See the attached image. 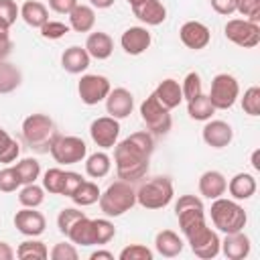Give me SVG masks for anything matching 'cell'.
Here are the masks:
<instances>
[{
    "instance_id": "cell-1",
    "label": "cell",
    "mask_w": 260,
    "mask_h": 260,
    "mask_svg": "<svg viewBox=\"0 0 260 260\" xmlns=\"http://www.w3.org/2000/svg\"><path fill=\"white\" fill-rule=\"evenodd\" d=\"M175 213L179 219V228L187 238L193 254L203 260H211L219 254V236L207 228L203 201L197 195H181L175 203Z\"/></svg>"
},
{
    "instance_id": "cell-2",
    "label": "cell",
    "mask_w": 260,
    "mask_h": 260,
    "mask_svg": "<svg viewBox=\"0 0 260 260\" xmlns=\"http://www.w3.org/2000/svg\"><path fill=\"white\" fill-rule=\"evenodd\" d=\"M152 150H154V138L146 130L134 132L122 142H116L114 162H116L118 179L128 181V183L140 181L148 173Z\"/></svg>"
},
{
    "instance_id": "cell-3",
    "label": "cell",
    "mask_w": 260,
    "mask_h": 260,
    "mask_svg": "<svg viewBox=\"0 0 260 260\" xmlns=\"http://www.w3.org/2000/svg\"><path fill=\"white\" fill-rule=\"evenodd\" d=\"M100 209L106 217H120L136 205V189L128 181L112 183L104 193H100Z\"/></svg>"
},
{
    "instance_id": "cell-4",
    "label": "cell",
    "mask_w": 260,
    "mask_h": 260,
    "mask_svg": "<svg viewBox=\"0 0 260 260\" xmlns=\"http://www.w3.org/2000/svg\"><path fill=\"white\" fill-rule=\"evenodd\" d=\"M209 215H211V223L223 234L240 232V230H244V225L248 221L244 207L236 199H225L223 195L213 199Z\"/></svg>"
},
{
    "instance_id": "cell-5",
    "label": "cell",
    "mask_w": 260,
    "mask_h": 260,
    "mask_svg": "<svg viewBox=\"0 0 260 260\" xmlns=\"http://www.w3.org/2000/svg\"><path fill=\"white\" fill-rule=\"evenodd\" d=\"M57 136L55 122L47 114H30L22 122V138L30 148L49 150L53 138Z\"/></svg>"
},
{
    "instance_id": "cell-6",
    "label": "cell",
    "mask_w": 260,
    "mask_h": 260,
    "mask_svg": "<svg viewBox=\"0 0 260 260\" xmlns=\"http://www.w3.org/2000/svg\"><path fill=\"white\" fill-rule=\"evenodd\" d=\"M175 189L169 177H154L136 189V203L144 209H162L173 201Z\"/></svg>"
},
{
    "instance_id": "cell-7",
    "label": "cell",
    "mask_w": 260,
    "mask_h": 260,
    "mask_svg": "<svg viewBox=\"0 0 260 260\" xmlns=\"http://www.w3.org/2000/svg\"><path fill=\"white\" fill-rule=\"evenodd\" d=\"M140 116H142V122L146 124L148 132L150 134H156V136H165L169 134L171 126H173V118H171V110L165 108L154 93H150L142 104H140Z\"/></svg>"
},
{
    "instance_id": "cell-8",
    "label": "cell",
    "mask_w": 260,
    "mask_h": 260,
    "mask_svg": "<svg viewBox=\"0 0 260 260\" xmlns=\"http://www.w3.org/2000/svg\"><path fill=\"white\" fill-rule=\"evenodd\" d=\"M51 156L59 165H75L81 162L87 154V144L79 136H61L57 134L49 146Z\"/></svg>"
},
{
    "instance_id": "cell-9",
    "label": "cell",
    "mask_w": 260,
    "mask_h": 260,
    "mask_svg": "<svg viewBox=\"0 0 260 260\" xmlns=\"http://www.w3.org/2000/svg\"><path fill=\"white\" fill-rule=\"evenodd\" d=\"M240 95V85L238 79L230 73H217L211 79V89H209V102L215 110H230Z\"/></svg>"
},
{
    "instance_id": "cell-10",
    "label": "cell",
    "mask_w": 260,
    "mask_h": 260,
    "mask_svg": "<svg viewBox=\"0 0 260 260\" xmlns=\"http://www.w3.org/2000/svg\"><path fill=\"white\" fill-rule=\"evenodd\" d=\"M223 35L238 47L252 49L260 43V26L258 22H250L246 18H232L223 26Z\"/></svg>"
},
{
    "instance_id": "cell-11",
    "label": "cell",
    "mask_w": 260,
    "mask_h": 260,
    "mask_svg": "<svg viewBox=\"0 0 260 260\" xmlns=\"http://www.w3.org/2000/svg\"><path fill=\"white\" fill-rule=\"evenodd\" d=\"M110 89H112L110 79L104 75H98V73H85V75H81V79L77 83V93L85 106H95V104L104 102L108 98Z\"/></svg>"
},
{
    "instance_id": "cell-12",
    "label": "cell",
    "mask_w": 260,
    "mask_h": 260,
    "mask_svg": "<svg viewBox=\"0 0 260 260\" xmlns=\"http://www.w3.org/2000/svg\"><path fill=\"white\" fill-rule=\"evenodd\" d=\"M89 134L100 148H114L120 136V122L112 116L95 118L89 126Z\"/></svg>"
},
{
    "instance_id": "cell-13",
    "label": "cell",
    "mask_w": 260,
    "mask_h": 260,
    "mask_svg": "<svg viewBox=\"0 0 260 260\" xmlns=\"http://www.w3.org/2000/svg\"><path fill=\"white\" fill-rule=\"evenodd\" d=\"M134 16L148 24V26H156V24H162L165 18H167V8L160 0H128Z\"/></svg>"
},
{
    "instance_id": "cell-14",
    "label": "cell",
    "mask_w": 260,
    "mask_h": 260,
    "mask_svg": "<svg viewBox=\"0 0 260 260\" xmlns=\"http://www.w3.org/2000/svg\"><path fill=\"white\" fill-rule=\"evenodd\" d=\"M14 225L22 236L39 238L47 228V219L41 211H37V207H22L14 215Z\"/></svg>"
},
{
    "instance_id": "cell-15",
    "label": "cell",
    "mask_w": 260,
    "mask_h": 260,
    "mask_svg": "<svg viewBox=\"0 0 260 260\" xmlns=\"http://www.w3.org/2000/svg\"><path fill=\"white\" fill-rule=\"evenodd\" d=\"M179 37H181V43L187 47V49H193V51H201L209 45L211 41V32L209 28L199 22V20H187L181 28H179Z\"/></svg>"
},
{
    "instance_id": "cell-16",
    "label": "cell",
    "mask_w": 260,
    "mask_h": 260,
    "mask_svg": "<svg viewBox=\"0 0 260 260\" xmlns=\"http://www.w3.org/2000/svg\"><path fill=\"white\" fill-rule=\"evenodd\" d=\"M106 110L116 120L128 118L134 110V95L126 87H114L106 98Z\"/></svg>"
},
{
    "instance_id": "cell-17",
    "label": "cell",
    "mask_w": 260,
    "mask_h": 260,
    "mask_svg": "<svg viewBox=\"0 0 260 260\" xmlns=\"http://www.w3.org/2000/svg\"><path fill=\"white\" fill-rule=\"evenodd\" d=\"M203 142L211 148H225L234 140V130L223 120H207V124L201 130Z\"/></svg>"
},
{
    "instance_id": "cell-18",
    "label": "cell",
    "mask_w": 260,
    "mask_h": 260,
    "mask_svg": "<svg viewBox=\"0 0 260 260\" xmlns=\"http://www.w3.org/2000/svg\"><path fill=\"white\" fill-rule=\"evenodd\" d=\"M150 32L144 26H130L120 37V45L128 55H142L150 47Z\"/></svg>"
},
{
    "instance_id": "cell-19",
    "label": "cell",
    "mask_w": 260,
    "mask_h": 260,
    "mask_svg": "<svg viewBox=\"0 0 260 260\" xmlns=\"http://www.w3.org/2000/svg\"><path fill=\"white\" fill-rule=\"evenodd\" d=\"M219 252H223L228 260H244L250 254V238L242 230L234 234H225L223 242L219 244Z\"/></svg>"
},
{
    "instance_id": "cell-20",
    "label": "cell",
    "mask_w": 260,
    "mask_h": 260,
    "mask_svg": "<svg viewBox=\"0 0 260 260\" xmlns=\"http://www.w3.org/2000/svg\"><path fill=\"white\" fill-rule=\"evenodd\" d=\"M228 191V181L219 171H205L199 177V193L205 199H217Z\"/></svg>"
},
{
    "instance_id": "cell-21",
    "label": "cell",
    "mask_w": 260,
    "mask_h": 260,
    "mask_svg": "<svg viewBox=\"0 0 260 260\" xmlns=\"http://www.w3.org/2000/svg\"><path fill=\"white\" fill-rule=\"evenodd\" d=\"M89 53L85 51V47H79V45H73V47H69V49H65L63 51V55H61V65H63V69L67 71V73H73V75H77V73H83L87 67H89Z\"/></svg>"
},
{
    "instance_id": "cell-22",
    "label": "cell",
    "mask_w": 260,
    "mask_h": 260,
    "mask_svg": "<svg viewBox=\"0 0 260 260\" xmlns=\"http://www.w3.org/2000/svg\"><path fill=\"white\" fill-rule=\"evenodd\" d=\"M67 238L71 240V244H77V246H95V223H93V219H89L87 215L77 219L71 225V230L67 232Z\"/></svg>"
},
{
    "instance_id": "cell-23",
    "label": "cell",
    "mask_w": 260,
    "mask_h": 260,
    "mask_svg": "<svg viewBox=\"0 0 260 260\" xmlns=\"http://www.w3.org/2000/svg\"><path fill=\"white\" fill-rule=\"evenodd\" d=\"M228 191L232 195V199L236 201H246L256 193V179L250 173H238L230 179L228 183Z\"/></svg>"
},
{
    "instance_id": "cell-24",
    "label": "cell",
    "mask_w": 260,
    "mask_h": 260,
    "mask_svg": "<svg viewBox=\"0 0 260 260\" xmlns=\"http://www.w3.org/2000/svg\"><path fill=\"white\" fill-rule=\"evenodd\" d=\"M85 51L89 53V57H93L98 61H104V59H108L112 55L114 41H112V37L108 32H102V30L91 32L87 37V41H85Z\"/></svg>"
},
{
    "instance_id": "cell-25",
    "label": "cell",
    "mask_w": 260,
    "mask_h": 260,
    "mask_svg": "<svg viewBox=\"0 0 260 260\" xmlns=\"http://www.w3.org/2000/svg\"><path fill=\"white\" fill-rule=\"evenodd\" d=\"M154 95H156V100L165 106V108H169V110H173V108H177L181 102H183V91H181V85H179V81L177 79H162L158 85H156V89L152 91Z\"/></svg>"
},
{
    "instance_id": "cell-26",
    "label": "cell",
    "mask_w": 260,
    "mask_h": 260,
    "mask_svg": "<svg viewBox=\"0 0 260 260\" xmlns=\"http://www.w3.org/2000/svg\"><path fill=\"white\" fill-rule=\"evenodd\" d=\"M154 248L165 258H175L183 252V240L173 230H160L154 236Z\"/></svg>"
},
{
    "instance_id": "cell-27",
    "label": "cell",
    "mask_w": 260,
    "mask_h": 260,
    "mask_svg": "<svg viewBox=\"0 0 260 260\" xmlns=\"http://www.w3.org/2000/svg\"><path fill=\"white\" fill-rule=\"evenodd\" d=\"M69 28L75 32H89L95 26V12L87 4H77L69 14Z\"/></svg>"
},
{
    "instance_id": "cell-28",
    "label": "cell",
    "mask_w": 260,
    "mask_h": 260,
    "mask_svg": "<svg viewBox=\"0 0 260 260\" xmlns=\"http://www.w3.org/2000/svg\"><path fill=\"white\" fill-rule=\"evenodd\" d=\"M20 18L32 26V28H41L47 20H49V10L43 2L39 0H26L22 6H20Z\"/></svg>"
},
{
    "instance_id": "cell-29",
    "label": "cell",
    "mask_w": 260,
    "mask_h": 260,
    "mask_svg": "<svg viewBox=\"0 0 260 260\" xmlns=\"http://www.w3.org/2000/svg\"><path fill=\"white\" fill-rule=\"evenodd\" d=\"M20 83H22L20 69L14 63H10L6 59H0V93H10Z\"/></svg>"
},
{
    "instance_id": "cell-30",
    "label": "cell",
    "mask_w": 260,
    "mask_h": 260,
    "mask_svg": "<svg viewBox=\"0 0 260 260\" xmlns=\"http://www.w3.org/2000/svg\"><path fill=\"white\" fill-rule=\"evenodd\" d=\"M187 112H189V116H191L193 120L207 122V120H211L215 108L211 106V102H209V98H207L205 93H199L197 98H193V100L187 102Z\"/></svg>"
},
{
    "instance_id": "cell-31",
    "label": "cell",
    "mask_w": 260,
    "mask_h": 260,
    "mask_svg": "<svg viewBox=\"0 0 260 260\" xmlns=\"http://www.w3.org/2000/svg\"><path fill=\"white\" fill-rule=\"evenodd\" d=\"M110 169H112V160H110V156L106 154V152H93V154H89L87 158H85V173L91 177V179H102V177H106L108 173H110Z\"/></svg>"
},
{
    "instance_id": "cell-32",
    "label": "cell",
    "mask_w": 260,
    "mask_h": 260,
    "mask_svg": "<svg viewBox=\"0 0 260 260\" xmlns=\"http://www.w3.org/2000/svg\"><path fill=\"white\" fill-rule=\"evenodd\" d=\"M100 193H102V191H100V187H98L93 181H83V183L73 191L71 199H73L75 205H79V207H87V205L98 203Z\"/></svg>"
},
{
    "instance_id": "cell-33",
    "label": "cell",
    "mask_w": 260,
    "mask_h": 260,
    "mask_svg": "<svg viewBox=\"0 0 260 260\" xmlns=\"http://www.w3.org/2000/svg\"><path fill=\"white\" fill-rule=\"evenodd\" d=\"M16 256L20 260H45L49 258V250L41 240H24L18 248H16Z\"/></svg>"
},
{
    "instance_id": "cell-34",
    "label": "cell",
    "mask_w": 260,
    "mask_h": 260,
    "mask_svg": "<svg viewBox=\"0 0 260 260\" xmlns=\"http://www.w3.org/2000/svg\"><path fill=\"white\" fill-rule=\"evenodd\" d=\"M43 201H45V189L39 187L37 183L24 185L18 193V203L22 207H39Z\"/></svg>"
},
{
    "instance_id": "cell-35",
    "label": "cell",
    "mask_w": 260,
    "mask_h": 260,
    "mask_svg": "<svg viewBox=\"0 0 260 260\" xmlns=\"http://www.w3.org/2000/svg\"><path fill=\"white\" fill-rule=\"evenodd\" d=\"M18 177H20V183L22 185H28V183H35L41 175V165L37 158H22L14 165Z\"/></svg>"
},
{
    "instance_id": "cell-36",
    "label": "cell",
    "mask_w": 260,
    "mask_h": 260,
    "mask_svg": "<svg viewBox=\"0 0 260 260\" xmlns=\"http://www.w3.org/2000/svg\"><path fill=\"white\" fill-rule=\"evenodd\" d=\"M20 152V146L18 142L0 126V162H14L16 156Z\"/></svg>"
},
{
    "instance_id": "cell-37",
    "label": "cell",
    "mask_w": 260,
    "mask_h": 260,
    "mask_svg": "<svg viewBox=\"0 0 260 260\" xmlns=\"http://www.w3.org/2000/svg\"><path fill=\"white\" fill-rule=\"evenodd\" d=\"M63 181H65V171L59 167L47 169L43 175V189L53 193V195H61L63 191Z\"/></svg>"
},
{
    "instance_id": "cell-38",
    "label": "cell",
    "mask_w": 260,
    "mask_h": 260,
    "mask_svg": "<svg viewBox=\"0 0 260 260\" xmlns=\"http://www.w3.org/2000/svg\"><path fill=\"white\" fill-rule=\"evenodd\" d=\"M20 16V8L16 6L14 0H0V28L8 30L16 18Z\"/></svg>"
},
{
    "instance_id": "cell-39",
    "label": "cell",
    "mask_w": 260,
    "mask_h": 260,
    "mask_svg": "<svg viewBox=\"0 0 260 260\" xmlns=\"http://www.w3.org/2000/svg\"><path fill=\"white\" fill-rule=\"evenodd\" d=\"M181 91H183V100H193L197 98L199 93H203V83H201V77L197 71H191L185 75L183 83H181Z\"/></svg>"
},
{
    "instance_id": "cell-40",
    "label": "cell",
    "mask_w": 260,
    "mask_h": 260,
    "mask_svg": "<svg viewBox=\"0 0 260 260\" xmlns=\"http://www.w3.org/2000/svg\"><path fill=\"white\" fill-rule=\"evenodd\" d=\"M242 110L248 116H260V87L258 85H252V87H248L244 91Z\"/></svg>"
},
{
    "instance_id": "cell-41",
    "label": "cell",
    "mask_w": 260,
    "mask_h": 260,
    "mask_svg": "<svg viewBox=\"0 0 260 260\" xmlns=\"http://www.w3.org/2000/svg\"><path fill=\"white\" fill-rule=\"evenodd\" d=\"M83 215H85V213L79 211V209H75V207H65V209H61L59 215H57V228H59V232H61L63 236H67V232L71 230V225H73L77 219H81Z\"/></svg>"
},
{
    "instance_id": "cell-42",
    "label": "cell",
    "mask_w": 260,
    "mask_h": 260,
    "mask_svg": "<svg viewBox=\"0 0 260 260\" xmlns=\"http://www.w3.org/2000/svg\"><path fill=\"white\" fill-rule=\"evenodd\" d=\"M22 183H20V177H18V173H16L14 167H6V169L0 171V191L2 193H12Z\"/></svg>"
},
{
    "instance_id": "cell-43",
    "label": "cell",
    "mask_w": 260,
    "mask_h": 260,
    "mask_svg": "<svg viewBox=\"0 0 260 260\" xmlns=\"http://www.w3.org/2000/svg\"><path fill=\"white\" fill-rule=\"evenodd\" d=\"M69 32V24L61 22V20H47L43 26H41V35L43 39H49V41H57L61 37H65Z\"/></svg>"
},
{
    "instance_id": "cell-44",
    "label": "cell",
    "mask_w": 260,
    "mask_h": 260,
    "mask_svg": "<svg viewBox=\"0 0 260 260\" xmlns=\"http://www.w3.org/2000/svg\"><path fill=\"white\" fill-rule=\"evenodd\" d=\"M118 258L120 260H152V250H148L142 244H130L118 254Z\"/></svg>"
},
{
    "instance_id": "cell-45",
    "label": "cell",
    "mask_w": 260,
    "mask_h": 260,
    "mask_svg": "<svg viewBox=\"0 0 260 260\" xmlns=\"http://www.w3.org/2000/svg\"><path fill=\"white\" fill-rule=\"evenodd\" d=\"M236 12H240L250 22H258L260 20V0H238Z\"/></svg>"
},
{
    "instance_id": "cell-46",
    "label": "cell",
    "mask_w": 260,
    "mask_h": 260,
    "mask_svg": "<svg viewBox=\"0 0 260 260\" xmlns=\"http://www.w3.org/2000/svg\"><path fill=\"white\" fill-rule=\"evenodd\" d=\"M49 256L53 258V260H77V250H75V246L73 244H65V242H61V244H55L53 246V250L49 252Z\"/></svg>"
},
{
    "instance_id": "cell-47",
    "label": "cell",
    "mask_w": 260,
    "mask_h": 260,
    "mask_svg": "<svg viewBox=\"0 0 260 260\" xmlns=\"http://www.w3.org/2000/svg\"><path fill=\"white\" fill-rule=\"evenodd\" d=\"M85 179L79 175V173H73V171H65V181H63V191H61V195H65V197H71L73 195V191L83 183Z\"/></svg>"
},
{
    "instance_id": "cell-48",
    "label": "cell",
    "mask_w": 260,
    "mask_h": 260,
    "mask_svg": "<svg viewBox=\"0 0 260 260\" xmlns=\"http://www.w3.org/2000/svg\"><path fill=\"white\" fill-rule=\"evenodd\" d=\"M211 2V8L217 12V14H223V16H230L236 12V2L238 0H209Z\"/></svg>"
},
{
    "instance_id": "cell-49",
    "label": "cell",
    "mask_w": 260,
    "mask_h": 260,
    "mask_svg": "<svg viewBox=\"0 0 260 260\" xmlns=\"http://www.w3.org/2000/svg\"><path fill=\"white\" fill-rule=\"evenodd\" d=\"M79 2L77 0H49V8L59 14H69Z\"/></svg>"
},
{
    "instance_id": "cell-50",
    "label": "cell",
    "mask_w": 260,
    "mask_h": 260,
    "mask_svg": "<svg viewBox=\"0 0 260 260\" xmlns=\"http://www.w3.org/2000/svg\"><path fill=\"white\" fill-rule=\"evenodd\" d=\"M12 51V39L8 35V30H2L0 28V59H6Z\"/></svg>"
},
{
    "instance_id": "cell-51",
    "label": "cell",
    "mask_w": 260,
    "mask_h": 260,
    "mask_svg": "<svg viewBox=\"0 0 260 260\" xmlns=\"http://www.w3.org/2000/svg\"><path fill=\"white\" fill-rule=\"evenodd\" d=\"M16 256V252L10 248V244L0 242V260H12Z\"/></svg>"
},
{
    "instance_id": "cell-52",
    "label": "cell",
    "mask_w": 260,
    "mask_h": 260,
    "mask_svg": "<svg viewBox=\"0 0 260 260\" xmlns=\"http://www.w3.org/2000/svg\"><path fill=\"white\" fill-rule=\"evenodd\" d=\"M100 258H106V260H114V254L108 252V250H95L89 254V260H100Z\"/></svg>"
},
{
    "instance_id": "cell-53",
    "label": "cell",
    "mask_w": 260,
    "mask_h": 260,
    "mask_svg": "<svg viewBox=\"0 0 260 260\" xmlns=\"http://www.w3.org/2000/svg\"><path fill=\"white\" fill-rule=\"evenodd\" d=\"M114 2H116V0H89V4H91L93 8H110Z\"/></svg>"
},
{
    "instance_id": "cell-54",
    "label": "cell",
    "mask_w": 260,
    "mask_h": 260,
    "mask_svg": "<svg viewBox=\"0 0 260 260\" xmlns=\"http://www.w3.org/2000/svg\"><path fill=\"white\" fill-rule=\"evenodd\" d=\"M252 167H254V171H260V148H256L252 152Z\"/></svg>"
}]
</instances>
